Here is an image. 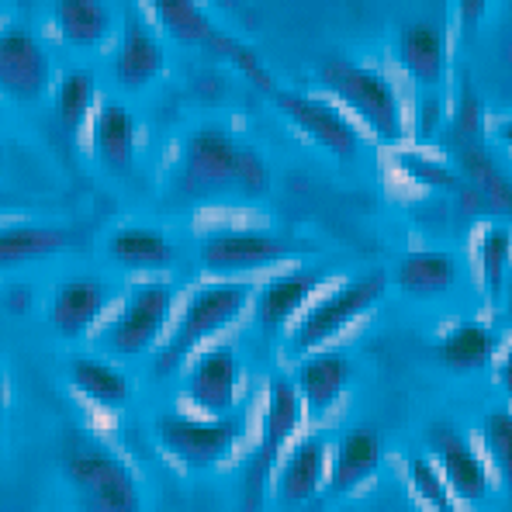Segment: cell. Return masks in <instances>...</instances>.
<instances>
[{"mask_svg":"<svg viewBox=\"0 0 512 512\" xmlns=\"http://www.w3.org/2000/svg\"><path fill=\"white\" fill-rule=\"evenodd\" d=\"M177 191L191 201H256L270 191L263 156L218 125L194 128L180 146Z\"/></svg>","mask_w":512,"mask_h":512,"instance_id":"1","label":"cell"},{"mask_svg":"<svg viewBox=\"0 0 512 512\" xmlns=\"http://www.w3.org/2000/svg\"><path fill=\"white\" fill-rule=\"evenodd\" d=\"M59 461L80 512H142V488L132 468L101 440L70 429Z\"/></svg>","mask_w":512,"mask_h":512,"instance_id":"2","label":"cell"},{"mask_svg":"<svg viewBox=\"0 0 512 512\" xmlns=\"http://www.w3.org/2000/svg\"><path fill=\"white\" fill-rule=\"evenodd\" d=\"M253 298H256L253 284H246V281H215L194 291V295L187 298L184 312H180L177 326L170 329L160 357L153 360L156 378H167L180 364L198 357L201 346L222 333L225 326H232V322L246 312V305H250Z\"/></svg>","mask_w":512,"mask_h":512,"instance_id":"3","label":"cell"},{"mask_svg":"<svg viewBox=\"0 0 512 512\" xmlns=\"http://www.w3.org/2000/svg\"><path fill=\"white\" fill-rule=\"evenodd\" d=\"M315 77H319V84L326 87V94L336 104L350 108L364 122L367 132H374V139H402V97H398L395 84L381 70L364 63H350V59H326V63H319Z\"/></svg>","mask_w":512,"mask_h":512,"instance_id":"4","label":"cell"},{"mask_svg":"<svg viewBox=\"0 0 512 512\" xmlns=\"http://www.w3.org/2000/svg\"><path fill=\"white\" fill-rule=\"evenodd\" d=\"M388 281H391L388 270H367V274L353 277V281H346V284H336L333 291L319 295L305 308V315L291 326L288 350L301 360L319 353L322 346L329 340H336L346 326H353L360 315H367L378 305L381 295L388 291Z\"/></svg>","mask_w":512,"mask_h":512,"instance_id":"5","label":"cell"},{"mask_svg":"<svg viewBox=\"0 0 512 512\" xmlns=\"http://www.w3.org/2000/svg\"><path fill=\"white\" fill-rule=\"evenodd\" d=\"M156 440L187 471H212L229 461L236 443L243 440L246 423L239 416H187V412H160L156 416Z\"/></svg>","mask_w":512,"mask_h":512,"instance_id":"6","label":"cell"},{"mask_svg":"<svg viewBox=\"0 0 512 512\" xmlns=\"http://www.w3.org/2000/svg\"><path fill=\"white\" fill-rule=\"evenodd\" d=\"M153 14L160 18V28L180 45H194V49H208L215 56L229 59L239 73L253 80L260 90H274V77L270 70L260 63V56L250 49L246 42H239L236 35H229L225 28H218L212 21V14L198 4H187V0H167V4H153Z\"/></svg>","mask_w":512,"mask_h":512,"instance_id":"7","label":"cell"},{"mask_svg":"<svg viewBox=\"0 0 512 512\" xmlns=\"http://www.w3.org/2000/svg\"><path fill=\"white\" fill-rule=\"evenodd\" d=\"M301 419H305V405L298 398L295 381L274 374L267 388V405H263L260 440H256L250 461H246V502L250 506L260 499L270 474H277V468H281L284 454L291 450V440L301 429Z\"/></svg>","mask_w":512,"mask_h":512,"instance_id":"8","label":"cell"},{"mask_svg":"<svg viewBox=\"0 0 512 512\" xmlns=\"http://www.w3.org/2000/svg\"><path fill=\"white\" fill-rule=\"evenodd\" d=\"M173 312V288L167 281H146L125 298L122 312L111 319L104 333V350L111 357H142L153 350V343L163 336Z\"/></svg>","mask_w":512,"mask_h":512,"instance_id":"9","label":"cell"},{"mask_svg":"<svg viewBox=\"0 0 512 512\" xmlns=\"http://www.w3.org/2000/svg\"><path fill=\"white\" fill-rule=\"evenodd\" d=\"M295 253H298V246L284 236H274V232L218 229L212 236L201 239L198 263L208 274L232 277V274H253V270L277 267V263L291 260Z\"/></svg>","mask_w":512,"mask_h":512,"instance_id":"10","label":"cell"},{"mask_svg":"<svg viewBox=\"0 0 512 512\" xmlns=\"http://www.w3.org/2000/svg\"><path fill=\"white\" fill-rule=\"evenodd\" d=\"M270 101L277 104L284 118L291 125L301 128L315 146H322L326 153H333L336 160H353L360 153V132L357 125L340 111V104L329 97L301 94V90H270Z\"/></svg>","mask_w":512,"mask_h":512,"instance_id":"11","label":"cell"},{"mask_svg":"<svg viewBox=\"0 0 512 512\" xmlns=\"http://www.w3.org/2000/svg\"><path fill=\"white\" fill-rule=\"evenodd\" d=\"M52 84V59L32 28H0V94L7 101L35 104Z\"/></svg>","mask_w":512,"mask_h":512,"instance_id":"12","label":"cell"},{"mask_svg":"<svg viewBox=\"0 0 512 512\" xmlns=\"http://www.w3.org/2000/svg\"><path fill=\"white\" fill-rule=\"evenodd\" d=\"M239 388H243V364H239V353L232 346H212L187 364L184 398L201 416H232L239 402Z\"/></svg>","mask_w":512,"mask_h":512,"instance_id":"13","label":"cell"},{"mask_svg":"<svg viewBox=\"0 0 512 512\" xmlns=\"http://www.w3.org/2000/svg\"><path fill=\"white\" fill-rule=\"evenodd\" d=\"M167 70V52L153 28L142 21V14L135 7L125 11V28L118 39L115 59H111V77H115L118 90L139 94V90L153 87Z\"/></svg>","mask_w":512,"mask_h":512,"instance_id":"14","label":"cell"},{"mask_svg":"<svg viewBox=\"0 0 512 512\" xmlns=\"http://www.w3.org/2000/svg\"><path fill=\"white\" fill-rule=\"evenodd\" d=\"M454 163L461 173V198L464 205L481 215H499L512 218V177L495 163L481 142H464L454 146Z\"/></svg>","mask_w":512,"mask_h":512,"instance_id":"15","label":"cell"},{"mask_svg":"<svg viewBox=\"0 0 512 512\" xmlns=\"http://www.w3.org/2000/svg\"><path fill=\"white\" fill-rule=\"evenodd\" d=\"M436 468L443 471L457 502H481L492 495V464L478 454V447L464 433L450 426H436L429 433Z\"/></svg>","mask_w":512,"mask_h":512,"instance_id":"16","label":"cell"},{"mask_svg":"<svg viewBox=\"0 0 512 512\" xmlns=\"http://www.w3.org/2000/svg\"><path fill=\"white\" fill-rule=\"evenodd\" d=\"M326 284V270L322 267H295L288 274H277L256 291L253 298V315L256 326L263 333H281L284 326H291V319H301L305 308L312 305L315 291Z\"/></svg>","mask_w":512,"mask_h":512,"instance_id":"17","label":"cell"},{"mask_svg":"<svg viewBox=\"0 0 512 512\" xmlns=\"http://www.w3.org/2000/svg\"><path fill=\"white\" fill-rule=\"evenodd\" d=\"M111 298H115V291L101 277H70L52 291L49 326L56 329L59 340H84L94 329V322L108 312Z\"/></svg>","mask_w":512,"mask_h":512,"instance_id":"18","label":"cell"},{"mask_svg":"<svg viewBox=\"0 0 512 512\" xmlns=\"http://www.w3.org/2000/svg\"><path fill=\"white\" fill-rule=\"evenodd\" d=\"M90 149H94L97 167L111 177H125L135 167L139 153V122L122 101H101L90 125Z\"/></svg>","mask_w":512,"mask_h":512,"instance_id":"19","label":"cell"},{"mask_svg":"<svg viewBox=\"0 0 512 512\" xmlns=\"http://www.w3.org/2000/svg\"><path fill=\"white\" fill-rule=\"evenodd\" d=\"M329 443L322 436H305L298 440L295 447L284 454L281 468L274 474V488H277V499L284 506H301V502L315 499L319 488L329 481Z\"/></svg>","mask_w":512,"mask_h":512,"instance_id":"20","label":"cell"},{"mask_svg":"<svg viewBox=\"0 0 512 512\" xmlns=\"http://www.w3.org/2000/svg\"><path fill=\"white\" fill-rule=\"evenodd\" d=\"M346 384H350V360L343 353L319 350L301 360L295 374V388L301 405H305V419H315V423L326 419L340 405Z\"/></svg>","mask_w":512,"mask_h":512,"instance_id":"21","label":"cell"},{"mask_svg":"<svg viewBox=\"0 0 512 512\" xmlns=\"http://www.w3.org/2000/svg\"><path fill=\"white\" fill-rule=\"evenodd\" d=\"M398 63L419 87L436 90L447 80V28L436 25V21H412L409 28H402V35H398Z\"/></svg>","mask_w":512,"mask_h":512,"instance_id":"22","label":"cell"},{"mask_svg":"<svg viewBox=\"0 0 512 512\" xmlns=\"http://www.w3.org/2000/svg\"><path fill=\"white\" fill-rule=\"evenodd\" d=\"M381 464V436L367 426H357L336 443L333 457H329V495H350L378 471Z\"/></svg>","mask_w":512,"mask_h":512,"instance_id":"23","label":"cell"},{"mask_svg":"<svg viewBox=\"0 0 512 512\" xmlns=\"http://www.w3.org/2000/svg\"><path fill=\"white\" fill-rule=\"evenodd\" d=\"M104 253L115 267L122 270H149V274H160V270L173 267V243L167 232L149 229V225H122L104 239Z\"/></svg>","mask_w":512,"mask_h":512,"instance_id":"24","label":"cell"},{"mask_svg":"<svg viewBox=\"0 0 512 512\" xmlns=\"http://www.w3.org/2000/svg\"><path fill=\"white\" fill-rule=\"evenodd\" d=\"M499 333H495L488 322L478 319H464L457 326H450L447 333L436 340V357L443 367L457 374H471L481 367L495 364L499 360Z\"/></svg>","mask_w":512,"mask_h":512,"instance_id":"25","label":"cell"},{"mask_svg":"<svg viewBox=\"0 0 512 512\" xmlns=\"http://www.w3.org/2000/svg\"><path fill=\"white\" fill-rule=\"evenodd\" d=\"M395 288L412 298H440L457 284V260L443 250H416L398 256L391 270Z\"/></svg>","mask_w":512,"mask_h":512,"instance_id":"26","label":"cell"},{"mask_svg":"<svg viewBox=\"0 0 512 512\" xmlns=\"http://www.w3.org/2000/svg\"><path fill=\"white\" fill-rule=\"evenodd\" d=\"M73 243H77V232L66 229V225H4L0 229V270L66 253L73 250Z\"/></svg>","mask_w":512,"mask_h":512,"instance_id":"27","label":"cell"},{"mask_svg":"<svg viewBox=\"0 0 512 512\" xmlns=\"http://www.w3.org/2000/svg\"><path fill=\"white\" fill-rule=\"evenodd\" d=\"M66 374L73 391L104 412H122L132 402V381L101 357H73Z\"/></svg>","mask_w":512,"mask_h":512,"instance_id":"28","label":"cell"},{"mask_svg":"<svg viewBox=\"0 0 512 512\" xmlns=\"http://www.w3.org/2000/svg\"><path fill=\"white\" fill-rule=\"evenodd\" d=\"M56 18V32L70 49H97L108 42L111 28H115V11L101 0H63L52 7Z\"/></svg>","mask_w":512,"mask_h":512,"instance_id":"29","label":"cell"},{"mask_svg":"<svg viewBox=\"0 0 512 512\" xmlns=\"http://www.w3.org/2000/svg\"><path fill=\"white\" fill-rule=\"evenodd\" d=\"M478 274L488 298L506 295V284L512 274V232L506 225H488L478 236Z\"/></svg>","mask_w":512,"mask_h":512,"instance_id":"30","label":"cell"},{"mask_svg":"<svg viewBox=\"0 0 512 512\" xmlns=\"http://www.w3.org/2000/svg\"><path fill=\"white\" fill-rule=\"evenodd\" d=\"M94 97H97V87H94V73L87 70H70L63 80H59V90H56V118L63 125L66 135H77L84 122L94 111Z\"/></svg>","mask_w":512,"mask_h":512,"instance_id":"31","label":"cell"},{"mask_svg":"<svg viewBox=\"0 0 512 512\" xmlns=\"http://www.w3.org/2000/svg\"><path fill=\"white\" fill-rule=\"evenodd\" d=\"M405 474H409V488L419 499V506L429 512H457V499L450 492L443 471L436 468L433 457H409L405 464Z\"/></svg>","mask_w":512,"mask_h":512,"instance_id":"32","label":"cell"},{"mask_svg":"<svg viewBox=\"0 0 512 512\" xmlns=\"http://www.w3.org/2000/svg\"><path fill=\"white\" fill-rule=\"evenodd\" d=\"M481 443L488 450V464L512 488V409H492L481 423Z\"/></svg>","mask_w":512,"mask_h":512,"instance_id":"33","label":"cell"},{"mask_svg":"<svg viewBox=\"0 0 512 512\" xmlns=\"http://www.w3.org/2000/svg\"><path fill=\"white\" fill-rule=\"evenodd\" d=\"M398 170L405 173L409 180H416L419 187H426V191H454L461 194V173L450 170L447 163L440 160H429L423 153H412V149H402V153L395 156Z\"/></svg>","mask_w":512,"mask_h":512,"instance_id":"34","label":"cell"},{"mask_svg":"<svg viewBox=\"0 0 512 512\" xmlns=\"http://www.w3.org/2000/svg\"><path fill=\"white\" fill-rule=\"evenodd\" d=\"M443 125H447V108H443V101L436 94H423L416 104V139L419 142L436 139V135L443 132Z\"/></svg>","mask_w":512,"mask_h":512,"instance_id":"35","label":"cell"},{"mask_svg":"<svg viewBox=\"0 0 512 512\" xmlns=\"http://www.w3.org/2000/svg\"><path fill=\"white\" fill-rule=\"evenodd\" d=\"M478 94L474 87H464V97L457 104V115H454V146H464V142H478Z\"/></svg>","mask_w":512,"mask_h":512,"instance_id":"36","label":"cell"},{"mask_svg":"<svg viewBox=\"0 0 512 512\" xmlns=\"http://www.w3.org/2000/svg\"><path fill=\"white\" fill-rule=\"evenodd\" d=\"M499 384H502V395H506L512 405V346L499 357Z\"/></svg>","mask_w":512,"mask_h":512,"instance_id":"37","label":"cell"},{"mask_svg":"<svg viewBox=\"0 0 512 512\" xmlns=\"http://www.w3.org/2000/svg\"><path fill=\"white\" fill-rule=\"evenodd\" d=\"M4 409H7V395H4V374H0V436H4Z\"/></svg>","mask_w":512,"mask_h":512,"instance_id":"38","label":"cell"},{"mask_svg":"<svg viewBox=\"0 0 512 512\" xmlns=\"http://www.w3.org/2000/svg\"><path fill=\"white\" fill-rule=\"evenodd\" d=\"M499 139L506 142V146H512V122H502L499 125Z\"/></svg>","mask_w":512,"mask_h":512,"instance_id":"39","label":"cell"},{"mask_svg":"<svg viewBox=\"0 0 512 512\" xmlns=\"http://www.w3.org/2000/svg\"><path fill=\"white\" fill-rule=\"evenodd\" d=\"M506 312H509V329H512V274H509V284H506Z\"/></svg>","mask_w":512,"mask_h":512,"instance_id":"40","label":"cell"},{"mask_svg":"<svg viewBox=\"0 0 512 512\" xmlns=\"http://www.w3.org/2000/svg\"><path fill=\"white\" fill-rule=\"evenodd\" d=\"M0 163H4V149H0Z\"/></svg>","mask_w":512,"mask_h":512,"instance_id":"41","label":"cell"}]
</instances>
